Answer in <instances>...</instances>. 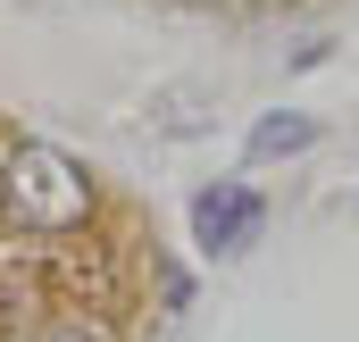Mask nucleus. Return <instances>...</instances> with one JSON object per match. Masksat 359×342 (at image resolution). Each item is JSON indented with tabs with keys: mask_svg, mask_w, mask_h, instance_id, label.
<instances>
[{
	"mask_svg": "<svg viewBox=\"0 0 359 342\" xmlns=\"http://www.w3.org/2000/svg\"><path fill=\"white\" fill-rule=\"evenodd\" d=\"M259 226H268V200H259L251 184H209V192L192 200V234H201V251H251Z\"/></svg>",
	"mask_w": 359,
	"mask_h": 342,
	"instance_id": "nucleus-2",
	"label": "nucleus"
},
{
	"mask_svg": "<svg viewBox=\"0 0 359 342\" xmlns=\"http://www.w3.org/2000/svg\"><path fill=\"white\" fill-rule=\"evenodd\" d=\"M142 301L151 251L92 167L0 125V342H134Z\"/></svg>",
	"mask_w": 359,
	"mask_h": 342,
	"instance_id": "nucleus-1",
	"label": "nucleus"
},
{
	"mask_svg": "<svg viewBox=\"0 0 359 342\" xmlns=\"http://www.w3.org/2000/svg\"><path fill=\"white\" fill-rule=\"evenodd\" d=\"M309 142H318L309 117H259L251 125V159H284V151H309Z\"/></svg>",
	"mask_w": 359,
	"mask_h": 342,
	"instance_id": "nucleus-3",
	"label": "nucleus"
}]
</instances>
